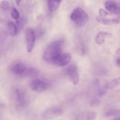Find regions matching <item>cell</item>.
<instances>
[{"instance_id":"obj_3","label":"cell","mask_w":120,"mask_h":120,"mask_svg":"<svg viewBox=\"0 0 120 120\" xmlns=\"http://www.w3.org/2000/svg\"><path fill=\"white\" fill-rule=\"evenodd\" d=\"M64 112V110L63 108L58 107H53L44 111L42 114V116L45 119H51L60 116Z\"/></svg>"},{"instance_id":"obj_24","label":"cell","mask_w":120,"mask_h":120,"mask_svg":"<svg viewBox=\"0 0 120 120\" xmlns=\"http://www.w3.org/2000/svg\"><path fill=\"white\" fill-rule=\"evenodd\" d=\"M116 62L117 65L120 67V57L116 59Z\"/></svg>"},{"instance_id":"obj_26","label":"cell","mask_w":120,"mask_h":120,"mask_svg":"<svg viewBox=\"0 0 120 120\" xmlns=\"http://www.w3.org/2000/svg\"><path fill=\"white\" fill-rule=\"evenodd\" d=\"M21 1V0H16V3L18 5H19V3H20Z\"/></svg>"},{"instance_id":"obj_6","label":"cell","mask_w":120,"mask_h":120,"mask_svg":"<svg viewBox=\"0 0 120 120\" xmlns=\"http://www.w3.org/2000/svg\"><path fill=\"white\" fill-rule=\"evenodd\" d=\"M26 39L27 51L30 52L34 47L35 40V33L33 30L29 29L26 30Z\"/></svg>"},{"instance_id":"obj_23","label":"cell","mask_w":120,"mask_h":120,"mask_svg":"<svg viewBox=\"0 0 120 120\" xmlns=\"http://www.w3.org/2000/svg\"><path fill=\"white\" fill-rule=\"evenodd\" d=\"M93 83L94 85L98 87H99V82L98 79H95L93 81Z\"/></svg>"},{"instance_id":"obj_15","label":"cell","mask_w":120,"mask_h":120,"mask_svg":"<svg viewBox=\"0 0 120 120\" xmlns=\"http://www.w3.org/2000/svg\"><path fill=\"white\" fill-rule=\"evenodd\" d=\"M38 74V71L35 68L32 67H27L21 76H34Z\"/></svg>"},{"instance_id":"obj_4","label":"cell","mask_w":120,"mask_h":120,"mask_svg":"<svg viewBox=\"0 0 120 120\" xmlns=\"http://www.w3.org/2000/svg\"><path fill=\"white\" fill-rule=\"evenodd\" d=\"M48 86L45 81L39 79H36L30 83V87L33 91L37 92H41L45 90Z\"/></svg>"},{"instance_id":"obj_17","label":"cell","mask_w":120,"mask_h":120,"mask_svg":"<svg viewBox=\"0 0 120 120\" xmlns=\"http://www.w3.org/2000/svg\"><path fill=\"white\" fill-rule=\"evenodd\" d=\"M96 112L94 111L90 110L86 112V117L87 120H94L97 116Z\"/></svg>"},{"instance_id":"obj_28","label":"cell","mask_w":120,"mask_h":120,"mask_svg":"<svg viewBox=\"0 0 120 120\" xmlns=\"http://www.w3.org/2000/svg\"><path fill=\"white\" fill-rule=\"evenodd\" d=\"M112 120H117L116 118H115Z\"/></svg>"},{"instance_id":"obj_19","label":"cell","mask_w":120,"mask_h":120,"mask_svg":"<svg viewBox=\"0 0 120 120\" xmlns=\"http://www.w3.org/2000/svg\"><path fill=\"white\" fill-rule=\"evenodd\" d=\"M9 3L8 1L4 0L1 3L0 7L3 11H6L9 8Z\"/></svg>"},{"instance_id":"obj_9","label":"cell","mask_w":120,"mask_h":120,"mask_svg":"<svg viewBox=\"0 0 120 120\" xmlns=\"http://www.w3.org/2000/svg\"><path fill=\"white\" fill-rule=\"evenodd\" d=\"M27 67L24 64L18 62L12 65L10 68V70L13 73L21 76Z\"/></svg>"},{"instance_id":"obj_18","label":"cell","mask_w":120,"mask_h":120,"mask_svg":"<svg viewBox=\"0 0 120 120\" xmlns=\"http://www.w3.org/2000/svg\"><path fill=\"white\" fill-rule=\"evenodd\" d=\"M119 112V111L117 109H111L105 112L104 114V116L105 117L111 116L116 115Z\"/></svg>"},{"instance_id":"obj_27","label":"cell","mask_w":120,"mask_h":120,"mask_svg":"<svg viewBox=\"0 0 120 120\" xmlns=\"http://www.w3.org/2000/svg\"><path fill=\"white\" fill-rule=\"evenodd\" d=\"M117 120H120V117L116 118Z\"/></svg>"},{"instance_id":"obj_5","label":"cell","mask_w":120,"mask_h":120,"mask_svg":"<svg viewBox=\"0 0 120 120\" xmlns=\"http://www.w3.org/2000/svg\"><path fill=\"white\" fill-rule=\"evenodd\" d=\"M15 100L16 105L19 108L24 107L27 103L25 94L22 91L16 89L14 92Z\"/></svg>"},{"instance_id":"obj_14","label":"cell","mask_w":120,"mask_h":120,"mask_svg":"<svg viewBox=\"0 0 120 120\" xmlns=\"http://www.w3.org/2000/svg\"><path fill=\"white\" fill-rule=\"evenodd\" d=\"M120 85V77L115 78L107 83L105 86V88L107 90L112 89Z\"/></svg>"},{"instance_id":"obj_2","label":"cell","mask_w":120,"mask_h":120,"mask_svg":"<svg viewBox=\"0 0 120 120\" xmlns=\"http://www.w3.org/2000/svg\"><path fill=\"white\" fill-rule=\"evenodd\" d=\"M71 20L77 26L81 27L84 26L87 22L88 15L82 8L78 7L75 9L70 15Z\"/></svg>"},{"instance_id":"obj_25","label":"cell","mask_w":120,"mask_h":120,"mask_svg":"<svg viewBox=\"0 0 120 120\" xmlns=\"http://www.w3.org/2000/svg\"><path fill=\"white\" fill-rule=\"evenodd\" d=\"M116 53L117 54H120V48L118 49L116 51Z\"/></svg>"},{"instance_id":"obj_11","label":"cell","mask_w":120,"mask_h":120,"mask_svg":"<svg viewBox=\"0 0 120 120\" xmlns=\"http://www.w3.org/2000/svg\"><path fill=\"white\" fill-rule=\"evenodd\" d=\"M112 36V34L110 33L106 32H100L96 35L95 41L98 44H101L104 42L105 38L111 37Z\"/></svg>"},{"instance_id":"obj_1","label":"cell","mask_w":120,"mask_h":120,"mask_svg":"<svg viewBox=\"0 0 120 120\" xmlns=\"http://www.w3.org/2000/svg\"><path fill=\"white\" fill-rule=\"evenodd\" d=\"M63 44V42L61 40L56 41L51 43L43 53V60L47 63L53 64L56 59L62 53Z\"/></svg>"},{"instance_id":"obj_7","label":"cell","mask_w":120,"mask_h":120,"mask_svg":"<svg viewBox=\"0 0 120 120\" xmlns=\"http://www.w3.org/2000/svg\"><path fill=\"white\" fill-rule=\"evenodd\" d=\"M67 72L71 82L75 84H77L79 80L77 67L74 64L70 65L67 68Z\"/></svg>"},{"instance_id":"obj_13","label":"cell","mask_w":120,"mask_h":120,"mask_svg":"<svg viewBox=\"0 0 120 120\" xmlns=\"http://www.w3.org/2000/svg\"><path fill=\"white\" fill-rule=\"evenodd\" d=\"M62 0H48V6L49 10L51 11L56 10L58 8Z\"/></svg>"},{"instance_id":"obj_16","label":"cell","mask_w":120,"mask_h":120,"mask_svg":"<svg viewBox=\"0 0 120 120\" xmlns=\"http://www.w3.org/2000/svg\"><path fill=\"white\" fill-rule=\"evenodd\" d=\"M8 27L9 33L12 36L16 35L17 33V30L16 27L13 22L9 21L8 24Z\"/></svg>"},{"instance_id":"obj_10","label":"cell","mask_w":120,"mask_h":120,"mask_svg":"<svg viewBox=\"0 0 120 120\" xmlns=\"http://www.w3.org/2000/svg\"><path fill=\"white\" fill-rule=\"evenodd\" d=\"M104 6L106 9L110 12L118 13L120 11V4H118L114 1H106L105 3Z\"/></svg>"},{"instance_id":"obj_20","label":"cell","mask_w":120,"mask_h":120,"mask_svg":"<svg viewBox=\"0 0 120 120\" xmlns=\"http://www.w3.org/2000/svg\"><path fill=\"white\" fill-rule=\"evenodd\" d=\"M100 103V100L98 98H95L91 101L90 105L92 107H95L99 105Z\"/></svg>"},{"instance_id":"obj_22","label":"cell","mask_w":120,"mask_h":120,"mask_svg":"<svg viewBox=\"0 0 120 120\" xmlns=\"http://www.w3.org/2000/svg\"><path fill=\"white\" fill-rule=\"evenodd\" d=\"M99 13L100 16L104 17L107 15L111 14L110 13L106 11L104 9L102 8L100 9L99 10Z\"/></svg>"},{"instance_id":"obj_8","label":"cell","mask_w":120,"mask_h":120,"mask_svg":"<svg viewBox=\"0 0 120 120\" xmlns=\"http://www.w3.org/2000/svg\"><path fill=\"white\" fill-rule=\"evenodd\" d=\"M71 58V55L70 53H62L54 60L53 64L60 66L65 65L70 61Z\"/></svg>"},{"instance_id":"obj_12","label":"cell","mask_w":120,"mask_h":120,"mask_svg":"<svg viewBox=\"0 0 120 120\" xmlns=\"http://www.w3.org/2000/svg\"><path fill=\"white\" fill-rule=\"evenodd\" d=\"M96 20L99 23L105 25L117 24L119 22V21L117 19L105 18L100 16H97Z\"/></svg>"},{"instance_id":"obj_21","label":"cell","mask_w":120,"mask_h":120,"mask_svg":"<svg viewBox=\"0 0 120 120\" xmlns=\"http://www.w3.org/2000/svg\"><path fill=\"white\" fill-rule=\"evenodd\" d=\"M11 15L12 17L15 19H17L19 18V12L15 8H13L12 9Z\"/></svg>"}]
</instances>
